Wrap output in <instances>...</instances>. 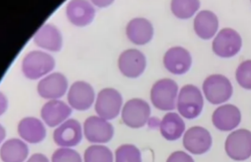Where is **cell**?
<instances>
[{
  "instance_id": "obj_1",
  "label": "cell",
  "mask_w": 251,
  "mask_h": 162,
  "mask_svg": "<svg viewBox=\"0 0 251 162\" xmlns=\"http://www.w3.org/2000/svg\"><path fill=\"white\" fill-rule=\"evenodd\" d=\"M176 106L183 118H198L204 108V98L201 90L190 84L184 86L179 91Z\"/></svg>"
},
{
  "instance_id": "obj_24",
  "label": "cell",
  "mask_w": 251,
  "mask_h": 162,
  "mask_svg": "<svg viewBox=\"0 0 251 162\" xmlns=\"http://www.w3.org/2000/svg\"><path fill=\"white\" fill-rule=\"evenodd\" d=\"M28 155V145L20 139L7 141L0 149V157L3 162H24Z\"/></svg>"
},
{
  "instance_id": "obj_2",
  "label": "cell",
  "mask_w": 251,
  "mask_h": 162,
  "mask_svg": "<svg viewBox=\"0 0 251 162\" xmlns=\"http://www.w3.org/2000/svg\"><path fill=\"white\" fill-rule=\"evenodd\" d=\"M178 84L170 79H160L151 88V99L153 106L161 111L176 108L178 99Z\"/></svg>"
},
{
  "instance_id": "obj_25",
  "label": "cell",
  "mask_w": 251,
  "mask_h": 162,
  "mask_svg": "<svg viewBox=\"0 0 251 162\" xmlns=\"http://www.w3.org/2000/svg\"><path fill=\"white\" fill-rule=\"evenodd\" d=\"M201 7L197 0H175L171 2V11L178 19L187 20L192 17Z\"/></svg>"
},
{
  "instance_id": "obj_14",
  "label": "cell",
  "mask_w": 251,
  "mask_h": 162,
  "mask_svg": "<svg viewBox=\"0 0 251 162\" xmlns=\"http://www.w3.org/2000/svg\"><path fill=\"white\" fill-rule=\"evenodd\" d=\"M164 65L172 74L183 75L190 70L192 58L187 49L182 47H174L165 53Z\"/></svg>"
},
{
  "instance_id": "obj_18",
  "label": "cell",
  "mask_w": 251,
  "mask_h": 162,
  "mask_svg": "<svg viewBox=\"0 0 251 162\" xmlns=\"http://www.w3.org/2000/svg\"><path fill=\"white\" fill-rule=\"evenodd\" d=\"M72 112L71 107L64 101L51 100L43 106L41 117L48 126L54 127L62 124Z\"/></svg>"
},
{
  "instance_id": "obj_13",
  "label": "cell",
  "mask_w": 251,
  "mask_h": 162,
  "mask_svg": "<svg viewBox=\"0 0 251 162\" xmlns=\"http://www.w3.org/2000/svg\"><path fill=\"white\" fill-rule=\"evenodd\" d=\"M82 137L83 133L81 125L75 119L65 121L53 132V141L56 145L64 148L78 145L82 140Z\"/></svg>"
},
{
  "instance_id": "obj_10",
  "label": "cell",
  "mask_w": 251,
  "mask_h": 162,
  "mask_svg": "<svg viewBox=\"0 0 251 162\" xmlns=\"http://www.w3.org/2000/svg\"><path fill=\"white\" fill-rule=\"evenodd\" d=\"M84 136L92 143H107L114 136V127L108 121L92 116L87 118L84 123Z\"/></svg>"
},
{
  "instance_id": "obj_26",
  "label": "cell",
  "mask_w": 251,
  "mask_h": 162,
  "mask_svg": "<svg viewBox=\"0 0 251 162\" xmlns=\"http://www.w3.org/2000/svg\"><path fill=\"white\" fill-rule=\"evenodd\" d=\"M84 162H113V154L107 146L91 145L84 151Z\"/></svg>"
},
{
  "instance_id": "obj_4",
  "label": "cell",
  "mask_w": 251,
  "mask_h": 162,
  "mask_svg": "<svg viewBox=\"0 0 251 162\" xmlns=\"http://www.w3.org/2000/svg\"><path fill=\"white\" fill-rule=\"evenodd\" d=\"M55 61L49 53L33 51L28 53L22 62V71L26 78L35 80L53 70Z\"/></svg>"
},
{
  "instance_id": "obj_28",
  "label": "cell",
  "mask_w": 251,
  "mask_h": 162,
  "mask_svg": "<svg viewBox=\"0 0 251 162\" xmlns=\"http://www.w3.org/2000/svg\"><path fill=\"white\" fill-rule=\"evenodd\" d=\"M235 79L244 89L251 90V60L244 61L238 66Z\"/></svg>"
},
{
  "instance_id": "obj_31",
  "label": "cell",
  "mask_w": 251,
  "mask_h": 162,
  "mask_svg": "<svg viewBox=\"0 0 251 162\" xmlns=\"http://www.w3.org/2000/svg\"><path fill=\"white\" fill-rule=\"evenodd\" d=\"M26 162H50L45 155L40 153L34 154Z\"/></svg>"
},
{
  "instance_id": "obj_19",
  "label": "cell",
  "mask_w": 251,
  "mask_h": 162,
  "mask_svg": "<svg viewBox=\"0 0 251 162\" xmlns=\"http://www.w3.org/2000/svg\"><path fill=\"white\" fill-rule=\"evenodd\" d=\"M128 40L136 45H145L151 42L153 35L152 23L144 18H136L126 27Z\"/></svg>"
},
{
  "instance_id": "obj_16",
  "label": "cell",
  "mask_w": 251,
  "mask_h": 162,
  "mask_svg": "<svg viewBox=\"0 0 251 162\" xmlns=\"http://www.w3.org/2000/svg\"><path fill=\"white\" fill-rule=\"evenodd\" d=\"M241 122V113L237 106L225 104L219 106L212 115V122L215 128L221 132H229L238 127Z\"/></svg>"
},
{
  "instance_id": "obj_30",
  "label": "cell",
  "mask_w": 251,
  "mask_h": 162,
  "mask_svg": "<svg viewBox=\"0 0 251 162\" xmlns=\"http://www.w3.org/2000/svg\"><path fill=\"white\" fill-rule=\"evenodd\" d=\"M166 162H195V161L189 154L179 151L171 154Z\"/></svg>"
},
{
  "instance_id": "obj_12",
  "label": "cell",
  "mask_w": 251,
  "mask_h": 162,
  "mask_svg": "<svg viewBox=\"0 0 251 162\" xmlns=\"http://www.w3.org/2000/svg\"><path fill=\"white\" fill-rule=\"evenodd\" d=\"M95 91L85 81H75L68 92V101L74 109L85 111L90 109L95 101Z\"/></svg>"
},
{
  "instance_id": "obj_15",
  "label": "cell",
  "mask_w": 251,
  "mask_h": 162,
  "mask_svg": "<svg viewBox=\"0 0 251 162\" xmlns=\"http://www.w3.org/2000/svg\"><path fill=\"white\" fill-rule=\"evenodd\" d=\"M37 89L41 98L57 100L67 91L68 80L62 73H52L39 81Z\"/></svg>"
},
{
  "instance_id": "obj_29",
  "label": "cell",
  "mask_w": 251,
  "mask_h": 162,
  "mask_svg": "<svg viewBox=\"0 0 251 162\" xmlns=\"http://www.w3.org/2000/svg\"><path fill=\"white\" fill-rule=\"evenodd\" d=\"M52 162H82V159L75 150L62 147L53 152Z\"/></svg>"
},
{
  "instance_id": "obj_9",
  "label": "cell",
  "mask_w": 251,
  "mask_h": 162,
  "mask_svg": "<svg viewBox=\"0 0 251 162\" xmlns=\"http://www.w3.org/2000/svg\"><path fill=\"white\" fill-rule=\"evenodd\" d=\"M183 145L193 155H203L211 148L212 137L207 129L202 126H193L184 133Z\"/></svg>"
},
{
  "instance_id": "obj_20",
  "label": "cell",
  "mask_w": 251,
  "mask_h": 162,
  "mask_svg": "<svg viewBox=\"0 0 251 162\" xmlns=\"http://www.w3.org/2000/svg\"><path fill=\"white\" fill-rule=\"evenodd\" d=\"M34 42L39 48L51 52H59L63 45V38L60 31L55 26L45 24L34 35Z\"/></svg>"
},
{
  "instance_id": "obj_3",
  "label": "cell",
  "mask_w": 251,
  "mask_h": 162,
  "mask_svg": "<svg viewBox=\"0 0 251 162\" xmlns=\"http://www.w3.org/2000/svg\"><path fill=\"white\" fill-rule=\"evenodd\" d=\"M202 89L209 103L218 105L229 101L233 94V86L229 79L221 74L209 76L204 79Z\"/></svg>"
},
{
  "instance_id": "obj_5",
  "label": "cell",
  "mask_w": 251,
  "mask_h": 162,
  "mask_svg": "<svg viewBox=\"0 0 251 162\" xmlns=\"http://www.w3.org/2000/svg\"><path fill=\"white\" fill-rule=\"evenodd\" d=\"M225 149L227 156L234 161L243 162L251 157V132L238 129L226 138Z\"/></svg>"
},
{
  "instance_id": "obj_32",
  "label": "cell",
  "mask_w": 251,
  "mask_h": 162,
  "mask_svg": "<svg viewBox=\"0 0 251 162\" xmlns=\"http://www.w3.org/2000/svg\"><path fill=\"white\" fill-rule=\"evenodd\" d=\"M160 122L161 121H159V119L155 118H152L151 119L150 118L148 121L149 126L151 128H156L158 126H160Z\"/></svg>"
},
{
  "instance_id": "obj_6",
  "label": "cell",
  "mask_w": 251,
  "mask_h": 162,
  "mask_svg": "<svg viewBox=\"0 0 251 162\" xmlns=\"http://www.w3.org/2000/svg\"><path fill=\"white\" fill-rule=\"evenodd\" d=\"M242 39L238 32L232 28L221 29L213 41L212 48L215 55L229 59L240 53Z\"/></svg>"
},
{
  "instance_id": "obj_11",
  "label": "cell",
  "mask_w": 251,
  "mask_h": 162,
  "mask_svg": "<svg viewBox=\"0 0 251 162\" xmlns=\"http://www.w3.org/2000/svg\"><path fill=\"white\" fill-rule=\"evenodd\" d=\"M118 64L124 76L136 79L145 71L146 59L144 53L138 49H127L120 54Z\"/></svg>"
},
{
  "instance_id": "obj_21",
  "label": "cell",
  "mask_w": 251,
  "mask_h": 162,
  "mask_svg": "<svg viewBox=\"0 0 251 162\" xmlns=\"http://www.w3.org/2000/svg\"><path fill=\"white\" fill-rule=\"evenodd\" d=\"M219 28V20L213 12L203 10L199 13L194 20V29L197 36L209 40L215 36Z\"/></svg>"
},
{
  "instance_id": "obj_22",
  "label": "cell",
  "mask_w": 251,
  "mask_h": 162,
  "mask_svg": "<svg viewBox=\"0 0 251 162\" xmlns=\"http://www.w3.org/2000/svg\"><path fill=\"white\" fill-rule=\"evenodd\" d=\"M18 132L24 140L32 144L41 142L46 137L44 124L35 118H25L20 121Z\"/></svg>"
},
{
  "instance_id": "obj_8",
  "label": "cell",
  "mask_w": 251,
  "mask_h": 162,
  "mask_svg": "<svg viewBox=\"0 0 251 162\" xmlns=\"http://www.w3.org/2000/svg\"><path fill=\"white\" fill-rule=\"evenodd\" d=\"M123 98L120 92L114 88H104L99 92L95 102V112L99 117L112 120L120 114Z\"/></svg>"
},
{
  "instance_id": "obj_27",
  "label": "cell",
  "mask_w": 251,
  "mask_h": 162,
  "mask_svg": "<svg viewBox=\"0 0 251 162\" xmlns=\"http://www.w3.org/2000/svg\"><path fill=\"white\" fill-rule=\"evenodd\" d=\"M115 162H142L141 153L135 145H120L115 151Z\"/></svg>"
},
{
  "instance_id": "obj_7",
  "label": "cell",
  "mask_w": 251,
  "mask_h": 162,
  "mask_svg": "<svg viewBox=\"0 0 251 162\" xmlns=\"http://www.w3.org/2000/svg\"><path fill=\"white\" fill-rule=\"evenodd\" d=\"M151 113V106L147 101L140 98H133L125 104L121 118L126 126L138 129L148 122Z\"/></svg>"
},
{
  "instance_id": "obj_23",
  "label": "cell",
  "mask_w": 251,
  "mask_h": 162,
  "mask_svg": "<svg viewBox=\"0 0 251 162\" xmlns=\"http://www.w3.org/2000/svg\"><path fill=\"white\" fill-rule=\"evenodd\" d=\"M162 137L167 141L178 140L184 134L185 123L179 115L176 112H169L160 122Z\"/></svg>"
},
{
  "instance_id": "obj_17",
  "label": "cell",
  "mask_w": 251,
  "mask_h": 162,
  "mask_svg": "<svg viewBox=\"0 0 251 162\" xmlns=\"http://www.w3.org/2000/svg\"><path fill=\"white\" fill-rule=\"evenodd\" d=\"M66 14L70 22L78 27L90 24L95 15V9L91 3L83 0H74L68 3Z\"/></svg>"
}]
</instances>
